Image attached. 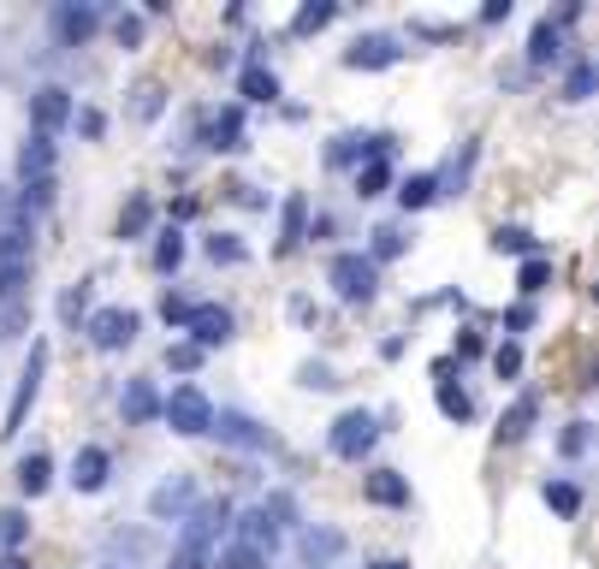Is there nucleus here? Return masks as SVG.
Segmentation results:
<instances>
[{"label":"nucleus","mask_w":599,"mask_h":569,"mask_svg":"<svg viewBox=\"0 0 599 569\" xmlns=\"http://www.w3.org/2000/svg\"><path fill=\"white\" fill-rule=\"evenodd\" d=\"M327 285L338 291V303L363 308V303L380 297V267H374L363 250H338L333 262H327Z\"/></svg>","instance_id":"1"},{"label":"nucleus","mask_w":599,"mask_h":569,"mask_svg":"<svg viewBox=\"0 0 599 569\" xmlns=\"http://www.w3.org/2000/svg\"><path fill=\"white\" fill-rule=\"evenodd\" d=\"M161 421L173 427L179 439H202L214 427V404H209V392L202 386H173L161 398Z\"/></svg>","instance_id":"2"},{"label":"nucleus","mask_w":599,"mask_h":569,"mask_svg":"<svg viewBox=\"0 0 599 569\" xmlns=\"http://www.w3.org/2000/svg\"><path fill=\"white\" fill-rule=\"evenodd\" d=\"M374 439H380V416H374V409H345L327 434V451L338 463H363L374 451Z\"/></svg>","instance_id":"3"},{"label":"nucleus","mask_w":599,"mask_h":569,"mask_svg":"<svg viewBox=\"0 0 599 569\" xmlns=\"http://www.w3.org/2000/svg\"><path fill=\"white\" fill-rule=\"evenodd\" d=\"M42 374H48V344L37 338L30 356H24V368H19V386H12V404H7V427H0L7 439L24 434V416H30V404H37V392H42Z\"/></svg>","instance_id":"4"},{"label":"nucleus","mask_w":599,"mask_h":569,"mask_svg":"<svg viewBox=\"0 0 599 569\" xmlns=\"http://www.w3.org/2000/svg\"><path fill=\"white\" fill-rule=\"evenodd\" d=\"M136 308H90V321H83V338L95 344L101 356L125 350V344H136Z\"/></svg>","instance_id":"5"},{"label":"nucleus","mask_w":599,"mask_h":569,"mask_svg":"<svg viewBox=\"0 0 599 569\" xmlns=\"http://www.w3.org/2000/svg\"><path fill=\"white\" fill-rule=\"evenodd\" d=\"M232 528V505L226 498H209V505H196L184 516V534H179V551H209L214 558V540Z\"/></svg>","instance_id":"6"},{"label":"nucleus","mask_w":599,"mask_h":569,"mask_svg":"<svg viewBox=\"0 0 599 569\" xmlns=\"http://www.w3.org/2000/svg\"><path fill=\"white\" fill-rule=\"evenodd\" d=\"M184 333H191V344L209 356V350H220V344L237 338V315H232V308H220V303H196L191 321H184Z\"/></svg>","instance_id":"7"},{"label":"nucleus","mask_w":599,"mask_h":569,"mask_svg":"<svg viewBox=\"0 0 599 569\" xmlns=\"http://www.w3.org/2000/svg\"><path fill=\"white\" fill-rule=\"evenodd\" d=\"M398 60H404V42L386 37V30H368V37L345 48V72H392Z\"/></svg>","instance_id":"8"},{"label":"nucleus","mask_w":599,"mask_h":569,"mask_svg":"<svg viewBox=\"0 0 599 569\" xmlns=\"http://www.w3.org/2000/svg\"><path fill=\"white\" fill-rule=\"evenodd\" d=\"M72 113H78V101H72L65 83H42V90H30V131L54 136L60 125H72Z\"/></svg>","instance_id":"9"},{"label":"nucleus","mask_w":599,"mask_h":569,"mask_svg":"<svg viewBox=\"0 0 599 569\" xmlns=\"http://www.w3.org/2000/svg\"><path fill=\"white\" fill-rule=\"evenodd\" d=\"M48 30H54V48H83L101 30V7H78V0H65V7L48 12Z\"/></svg>","instance_id":"10"},{"label":"nucleus","mask_w":599,"mask_h":569,"mask_svg":"<svg viewBox=\"0 0 599 569\" xmlns=\"http://www.w3.org/2000/svg\"><path fill=\"white\" fill-rule=\"evenodd\" d=\"M12 172H19V190H24V184H42V179H54V136L24 131V136H19V149H12Z\"/></svg>","instance_id":"11"},{"label":"nucleus","mask_w":599,"mask_h":569,"mask_svg":"<svg viewBox=\"0 0 599 569\" xmlns=\"http://www.w3.org/2000/svg\"><path fill=\"white\" fill-rule=\"evenodd\" d=\"M209 434L220 439V445H237V451H267L273 445V434L255 416H244V409H214V427Z\"/></svg>","instance_id":"12"},{"label":"nucleus","mask_w":599,"mask_h":569,"mask_svg":"<svg viewBox=\"0 0 599 569\" xmlns=\"http://www.w3.org/2000/svg\"><path fill=\"white\" fill-rule=\"evenodd\" d=\"M196 510V480L191 475H166L155 492H149V516L155 522H184Z\"/></svg>","instance_id":"13"},{"label":"nucleus","mask_w":599,"mask_h":569,"mask_svg":"<svg viewBox=\"0 0 599 569\" xmlns=\"http://www.w3.org/2000/svg\"><path fill=\"white\" fill-rule=\"evenodd\" d=\"M119 421H125V427L161 421V392H155V379H149V374L125 379V392H119Z\"/></svg>","instance_id":"14"},{"label":"nucleus","mask_w":599,"mask_h":569,"mask_svg":"<svg viewBox=\"0 0 599 569\" xmlns=\"http://www.w3.org/2000/svg\"><path fill=\"white\" fill-rule=\"evenodd\" d=\"M65 480H72V492H101L113 480V451H108V445H78V451H72V475H65Z\"/></svg>","instance_id":"15"},{"label":"nucleus","mask_w":599,"mask_h":569,"mask_svg":"<svg viewBox=\"0 0 599 569\" xmlns=\"http://www.w3.org/2000/svg\"><path fill=\"white\" fill-rule=\"evenodd\" d=\"M297 558H303V569H333L338 558H345V534L309 522V528L297 534Z\"/></svg>","instance_id":"16"},{"label":"nucleus","mask_w":599,"mask_h":569,"mask_svg":"<svg viewBox=\"0 0 599 569\" xmlns=\"http://www.w3.org/2000/svg\"><path fill=\"white\" fill-rule=\"evenodd\" d=\"M363 498L374 510H409V475L404 469H368L363 475Z\"/></svg>","instance_id":"17"},{"label":"nucleus","mask_w":599,"mask_h":569,"mask_svg":"<svg viewBox=\"0 0 599 569\" xmlns=\"http://www.w3.org/2000/svg\"><path fill=\"white\" fill-rule=\"evenodd\" d=\"M196 143L214 149V154H237V149H244V108H220L214 119H202Z\"/></svg>","instance_id":"18"},{"label":"nucleus","mask_w":599,"mask_h":569,"mask_svg":"<svg viewBox=\"0 0 599 569\" xmlns=\"http://www.w3.org/2000/svg\"><path fill=\"white\" fill-rule=\"evenodd\" d=\"M535 421H540V398H535V392H522V398L499 416V445H522L528 434H535Z\"/></svg>","instance_id":"19"},{"label":"nucleus","mask_w":599,"mask_h":569,"mask_svg":"<svg viewBox=\"0 0 599 569\" xmlns=\"http://www.w3.org/2000/svg\"><path fill=\"white\" fill-rule=\"evenodd\" d=\"M237 546H250V551H262V558H267V551L280 546V522H273L262 505L244 510V516H237Z\"/></svg>","instance_id":"20"},{"label":"nucleus","mask_w":599,"mask_h":569,"mask_svg":"<svg viewBox=\"0 0 599 569\" xmlns=\"http://www.w3.org/2000/svg\"><path fill=\"white\" fill-rule=\"evenodd\" d=\"M303 232H309V196L303 190H291L285 209H280V255H291L303 244Z\"/></svg>","instance_id":"21"},{"label":"nucleus","mask_w":599,"mask_h":569,"mask_svg":"<svg viewBox=\"0 0 599 569\" xmlns=\"http://www.w3.org/2000/svg\"><path fill=\"white\" fill-rule=\"evenodd\" d=\"M558 60H564V30H558L552 19H540L535 37H528V65H535V72H546V65H558Z\"/></svg>","instance_id":"22"},{"label":"nucleus","mask_w":599,"mask_h":569,"mask_svg":"<svg viewBox=\"0 0 599 569\" xmlns=\"http://www.w3.org/2000/svg\"><path fill=\"white\" fill-rule=\"evenodd\" d=\"M48 487H54V457H48V451H24L19 457V492L42 498Z\"/></svg>","instance_id":"23"},{"label":"nucleus","mask_w":599,"mask_h":569,"mask_svg":"<svg viewBox=\"0 0 599 569\" xmlns=\"http://www.w3.org/2000/svg\"><path fill=\"white\" fill-rule=\"evenodd\" d=\"M404 250H409L404 226H398V220H386V226H374V232H368V250H363V255H368L374 267H380V262H398Z\"/></svg>","instance_id":"24"},{"label":"nucleus","mask_w":599,"mask_h":569,"mask_svg":"<svg viewBox=\"0 0 599 569\" xmlns=\"http://www.w3.org/2000/svg\"><path fill=\"white\" fill-rule=\"evenodd\" d=\"M149 220H155V202L143 196V190H131V202L119 209V226H113V237L125 244V237H143L149 232Z\"/></svg>","instance_id":"25"},{"label":"nucleus","mask_w":599,"mask_h":569,"mask_svg":"<svg viewBox=\"0 0 599 569\" xmlns=\"http://www.w3.org/2000/svg\"><path fill=\"white\" fill-rule=\"evenodd\" d=\"M434 404H439L445 421H475V398L464 392V379H439V386H434Z\"/></svg>","instance_id":"26"},{"label":"nucleus","mask_w":599,"mask_h":569,"mask_svg":"<svg viewBox=\"0 0 599 569\" xmlns=\"http://www.w3.org/2000/svg\"><path fill=\"white\" fill-rule=\"evenodd\" d=\"M540 498H546V510H552V516H564V522H576V516H581V487H576V480H564V475L546 480Z\"/></svg>","instance_id":"27"},{"label":"nucleus","mask_w":599,"mask_h":569,"mask_svg":"<svg viewBox=\"0 0 599 569\" xmlns=\"http://www.w3.org/2000/svg\"><path fill=\"white\" fill-rule=\"evenodd\" d=\"M202 255H209L214 267H244L250 262V250H244V237H237V232H209V237H202Z\"/></svg>","instance_id":"28"},{"label":"nucleus","mask_w":599,"mask_h":569,"mask_svg":"<svg viewBox=\"0 0 599 569\" xmlns=\"http://www.w3.org/2000/svg\"><path fill=\"white\" fill-rule=\"evenodd\" d=\"M427 202H439V184H434V172H409V179H398V209H404V214L427 209Z\"/></svg>","instance_id":"29"},{"label":"nucleus","mask_w":599,"mask_h":569,"mask_svg":"<svg viewBox=\"0 0 599 569\" xmlns=\"http://www.w3.org/2000/svg\"><path fill=\"white\" fill-rule=\"evenodd\" d=\"M487 250H493V255H522V262H528V255H546L540 237L522 232V226H499V232L487 237Z\"/></svg>","instance_id":"30"},{"label":"nucleus","mask_w":599,"mask_h":569,"mask_svg":"<svg viewBox=\"0 0 599 569\" xmlns=\"http://www.w3.org/2000/svg\"><path fill=\"white\" fill-rule=\"evenodd\" d=\"M546 285H552V255H528V262L517 267V291H522V303H535Z\"/></svg>","instance_id":"31"},{"label":"nucleus","mask_w":599,"mask_h":569,"mask_svg":"<svg viewBox=\"0 0 599 569\" xmlns=\"http://www.w3.org/2000/svg\"><path fill=\"white\" fill-rule=\"evenodd\" d=\"M333 19H338L333 0H309V7H297V19H291V37H321Z\"/></svg>","instance_id":"32"},{"label":"nucleus","mask_w":599,"mask_h":569,"mask_svg":"<svg viewBox=\"0 0 599 569\" xmlns=\"http://www.w3.org/2000/svg\"><path fill=\"white\" fill-rule=\"evenodd\" d=\"M149 262H155V273H179V267H184V232L166 226V232L155 237V255H149Z\"/></svg>","instance_id":"33"},{"label":"nucleus","mask_w":599,"mask_h":569,"mask_svg":"<svg viewBox=\"0 0 599 569\" xmlns=\"http://www.w3.org/2000/svg\"><path fill=\"white\" fill-rule=\"evenodd\" d=\"M237 90H244V101H280V78H273L267 65H244Z\"/></svg>","instance_id":"34"},{"label":"nucleus","mask_w":599,"mask_h":569,"mask_svg":"<svg viewBox=\"0 0 599 569\" xmlns=\"http://www.w3.org/2000/svg\"><path fill=\"white\" fill-rule=\"evenodd\" d=\"M108 551H113V558H131V563H143V558H155V551H161V540H155V534H113V540H108Z\"/></svg>","instance_id":"35"},{"label":"nucleus","mask_w":599,"mask_h":569,"mask_svg":"<svg viewBox=\"0 0 599 569\" xmlns=\"http://www.w3.org/2000/svg\"><path fill=\"white\" fill-rule=\"evenodd\" d=\"M386 184H392V161H363V166H356V196H363V202L386 196Z\"/></svg>","instance_id":"36"},{"label":"nucleus","mask_w":599,"mask_h":569,"mask_svg":"<svg viewBox=\"0 0 599 569\" xmlns=\"http://www.w3.org/2000/svg\"><path fill=\"white\" fill-rule=\"evenodd\" d=\"M60 321L72 326V333H78L83 321H90V280H83V285H65V291H60Z\"/></svg>","instance_id":"37"},{"label":"nucleus","mask_w":599,"mask_h":569,"mask_svg":"<svg viewBox=\"0 0 599 569\" xmlns=\"http://www.w3.org/2000/svg\"><path fill=\"white\" fill-rule=\"evenodd\" d=\"M131 113L143 119V125H155V119L166 113V90H161V83H136V101H131Z\"/></svg>","instance_id":"38"},{"label":"nucleus","mask_w":599,"mask_h":569,"mask_svg":"<svg viewBox=\"0 0 599 569\" xmlns=\"http://www.w3.org/2000/svg\"><path fill=\"white\" fill-rule=\"evenodd\" d=\"M30 540V516L19 510V505H12V510H0V546H7V551H19Z\"/></svg>","instance_id":"39"},{"label":"nucleus","mask_w":599,"mask_h":569,"mask_svg":"<svg viewBox=\"0 0 599 569\" xmlns=\"http://www.w3.org/2000/svg\"><path fill=\"white\" fill-rule=\"evenodd\" d=\"M297 386H303V392H333V386H338L333 362H315V356H309V362L297 368Z\"/></svg>","instance_id":"40"},{"label":"nucleus","mask_w":599,"mask_h":569,"mask_svg":"<svg viewBox=\"0 0 599 569\" xmlns=\"http://www.w3.org/2000/svg\"><path fill=\"white\" fill-rule=\"evenodd\" d=\"M588 445H593V421H570V427H564V434H558V457H581V451H588Z\"/></svg>","instance_id":"41"},{"label":"nucleus","mask_w":599,"mask_h":569,"mask_svg":"<svg viewBox=\"0 0 599 569\" xmlns=\"http://www.w3.org/2000/svg\"><path fill=\"white\" fill-rule=\"evenodd\" d=\"M493 374H499V379H517V374H522V344H517V338L493 344Z\"/></svg>","instance_id":"42"},{"label":"nucleus","mask_w":599,"mask_h":569,"mask_svg":"<svg viewBox=\"0 0 599 569\" xmlns=\"http://www.w3.org/2000/svg\"><path fill=\"white\" fill-rule=\"evenodd\" d=\"M588 95H593V65L576 60L570 72H564V101H588Z\"/></svg>","instance_id":"43"},{"label":"nucleus","mask_w":599,"mask_h":569,"mask_svg":"<svg viewBox=\"0 0 599 569\" xmlns=\"http://www.w3.org/2000/svg\"><path fill=\"white\" fill-rule=\"evenodd\" d=\"M166 368H173V374H196V368H202V350H196L191 338H184V344H166Z\"/></svg>","instance_id":"44"},{"label":"nucleus","mask_w":599,"mask_h":569,"mask_svg":"<svg viewBox=\"0 0 599 569\" xmlns=\"http://www.w3.org/2000/svg\"><path fill=\"white\" fill-rule=\"evenodd\" d=\"M113 42L125 48V54H131V48H143V19H136V12H119V19H113Z\"/></svg>","instance_id":"45"},{"label":"nucleus","mask_w":599,"mask_h":569,"mask_svg":"<svg viewBox=\"0 0 599 569\" xmlns=\"http://www.w3.org/2000/svg\"><path fill=\"white\" fill-rule=\"evenodd\" d=\"M475 356H487V338L475 333V326H464V333H457V344H451V362L464 368V362H475Z\"/></svg>","instance_id":"46"},{"label":"nucleus","mask_w":599,"mask_h":569,"mask_svg":"<svg viewBox=\"0 0 599 569\" xmlns=\"http://www.w3.org/2000/svg\"><path fill=\"white\" fill-rule=\"evenodd\" d=\"M191 308H196L191 297H179V291H166V297H161V321H166V326H179V333H184V321H191Z\"/></svg>","instance_id":"47"},{"label":"nucleus","mask_w":599,"mask_h":569,"mask_svg":"<svg viewBox=\"0 0 599 569\" xmlns=\"http://www.w3.org/2000/svg\"><path fill=\"white\" fill-rule=\"evenodd\" d=\"M528 326H535V303H510L505 308V333L517 338V333H528Z\"/></svg>","instance_id":"48"},{"label":"nucleus","mask_w":599,"mask_h":569,"mask_svg":"<svg viewBox=\"0 0 599 569\" xmlns=\"http://www.w3.org/2000/svg\"><path fill=\"white\" fill-rule=\"evenodd\" d=\"M232 202H237V209H255V214L267 209V196H262L255 184H232Z\"/></svg>","instance_id":"49"},{"label":"nucleus","mask_w":599,"mask_h":569,"mask_svg":"<svg viewBox=\"0 0 599 569\" xmlns=\"http://www.w3.org/2000/svg\"><path fill=\"white\" fill-rule=\"evenodd\" d=\"M166 569H214V558L209 551H173V563Z\"/></svg>","instance_id":"50"},{"label":"nucleus","mask_w":599,"mask_h":569,"mask_svg":"<svg viewBox=\"0 0 599 569\" xmlns=\"http://www.w3.org/2000/svg\"><path fill=\"white\" fill-rule=\"evenodd\" d=\"M72 119H78V131H83V136H101V131H108V119H101L95 108H83V113H72Z\"/></svg>","instance_id":"51"},{"label":"nucleus","mask_w":599,"mask_h":569,"mask_svg":"<svg viewBox=\"0 0 599 569\" xmlns=\"http://www.w3.org/2000/svg\"><path fill=\"white\" fill-rule=\"evenodd\" d=\"M510 12H517V7H510V0H487V7H481V24H505Z\"/></svg>","instance_id":"52"},{"label":"nucleus","mask_w":599,"mask_h":569,"mask_svg":"<svg viewBox=\"0 0 599 569\" xmlns=\"http://www.w3.org/2000/svg\"><path fill=\"white\" fill-rule=\"evenodd\" d=\"M333 232H338V220H333V214H315V226L303 232V237H333Z\"/></svg>","instance_id":"53"},{"label":"nucleus","mask_w":599,"mask_h":569,"mask_svg":"<svg viewBox=\"0 0 599 569\" xmlns=\"http://www.w3.org/2000/svg\"><path fill=\"white\" fill-rule=\"evenodd\" d=\"M291 321L309 326V321H315V303H309V297H291Z\"/></svg>","instance_id":"54"},{"label":"nucleus","mask_w":599,"mask_h":569,"mask_svg":"<svg viewBox=\"0 0 599 569\" xmlns=\"http://www.w3.org/2000/svg\"><path fill=\"white\" fill-rule=\"evenodd\" d=\"M416 37H427V42H445V37H451V24H416Z\"/></svg>","instance_id":"55"},{"label":"nucleus","mask_w":599,"mask_h":569,"mask_svg":"<svg viewBox=\"0 0 599 569\" xmlns=\"http://www.w3.org/2000/svg\"><path fill=\"white\" fill-rule=\"evenodd\" d=\"M380 356H386V362H398V356H404V338H398V333L380 338Z\"/></svg>","instance_id":"56"},{"label":"nucleus","mask_w":599,"mask_h":569,"mask_svg":"<svg viewBox=\"0 0 599 569\" xmlns=\"http://www.w3.org/2000/svg\"><path fill=\"white\" fill-rule=\"evenodd\" d=\"M439 379H457V362H451V356L434 362V386H439Z\"/></svg>","instance_id":"57"},{"label":"nucleus","mask_w":599,"mask_h":569,"mask_svg":"<svg viewBox=\"0 0 599 569\" xmlns=\"http://www.w3.org/2000/svg\"><path fill=\"white\" fill-rule=\"evenodd\" d=\"M363 569H409V558H374V563H363Z\"/></svg>","instance_id":"58"},{"label":"nucleus","mask_w":599,"mask_h":569,"mask_svg":"<svg viewBox=\"0 0 599 569\" xmlns=\"http://www.w3.org/2000/svg\"><path fill=\"white\" fill-rule=\"evenodd\" d=\"M0 569H24V558H19V551H7V558H0Z\"/></svg>","instance_id":"59"}]
</instances>
